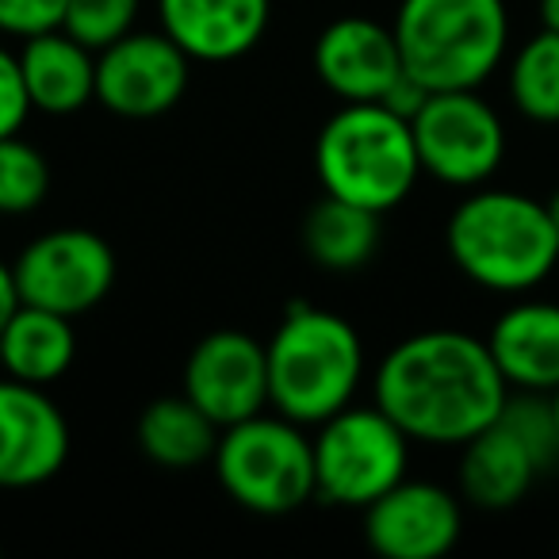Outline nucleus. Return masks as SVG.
Returning a JSON list of instances; mask_svg holds the SVG:
<instances>
[{
  "label": "nucleus",
  "mask_w": 559,
  "mask_h": 559,
  "mask_svg": "<svg viewBox=\"0 0 559 559\" xmlns=\"http://www.w3.org/2000/svg\"><path fill=\"white\" fill-rule=\"evenodd\" d=\"M322 192L368 207L376 215L399 207L421 177L411 119L380 100L342 104L314 142Z\"/></svg>",
  "instance_id": "obj_4"
},
{
  "label": "nucleus",
  "mask_w": 559,
  "mask_h": 559,
  "mask_svg": "<svg viewBox=\"0 0 559 559\" xmlns=\"http://www.w3.org/2000/svg\"><path fill=\"white\" fill-rule=\"evenodd\" d=\"M16 307H20L16 276H12V264L0 261V330H4V322L16 314Z\"/></svg>",
  "instance_id": "obj_28"
},
{
  "label": "nucleus",
  "mask_w": 559,
  "mask_h": 559,
  "mask_svg": "<svg viewBox=\"0 0 559 559\" xmlns=\"http://www.w3.org/2000/svg\"><path fill=\"white\" fill-rule=\"evenodd\" d=\"M73 357H78L73 319L47 311V307L20 304L0 330V368L12 380L50 388L70 372Z\"/></svg>",
  "instance_id": "obj_19"
},
{
  "label": "nucleus",
  "mask_w": 559,
  "mask_h": 559,
  "mask_svg": "<svg viewBox=\"0 0 559 559\" xmlns=\"http://www.w3.org/2000/svg\"><path fill=\"white\" fill-rule=\"evenodd\" d=\"M142 0H70L62 27L85 47L104 50L108 43L123 39L139 20Z\"/></svg>",
  "instance_id": "obj_24"
},
{
  "label": "nucleus",
  "mask_w": 559,
  "mask_h": 559,
  "mask_svg": "<svg viewBox=\"0 0 559 559\" xmlns=\"http://www.w3.org/2000/svg\"><path fill=\"white\" fill-rule=\"evenodd\" d=\"M50 192V165L20 134L0 139V215H27Z\"/></svg>",
  "instance_id": "obj_23"
},
{
  "label": "nucleus",
  "mask_w": 559,
  "mask_h": 559,
  "mask_svg": "<svg viewBox=\"0 0 559 559\" xmlns=\"http://www.w3.org/2000/svg\"><path fill=\"white\" fill-rule=\"evenodd\" d=\"M460 449H464V456H460V498L467 506H479V510H510L544 475V467L525 449V441L498 418Z\"/></svg>",
  "instance_id": "obj_18"
},
{
  "label": "nucleus",
  "mask_w": 559,
  "mask_h": 559,
  "mask_svg": "<svg viewBox=\"0 0 559 559\" xmlns=\"http://www.w3.org/2000/svg\"><path fill=\"white\" fill-rule=\"evenodd\" d=\"M180 391L218 429L253 418L269 406L264 345L253 334H241V330H215L188 353Z\"/></svg>",
  "instance_id": "obj_11"
},
{
  "label": "nucleus",
  "mask_w": 559,
  "mask_h": 559,
  "mask_svg": "<svg viewBox=\"0 0 559 559\" xmlns=\"http://www.w3.org/2000/svg\"><path fill=\"white\" fill-rule=\"evenodd\" d=\"M70 460V421L35 383L0 380V490H27L55 479Z\"/></svg>",
  "instance_id": "obj_13"
},
{
  "label": "nucleus",
  "mask_w": 559,
  "mask_h": 559,
  "mask_svg": "<svg viewBox=\"0 0 559 559\" xmlns=\"http://www.w3.org/2000/svg\"><path fill=\"white\" fill-rule=\"evenodd\" d=\"M314 73L342 104L383 100L403 73L395 32L368 16H342L314 43Z\"/></svg>",
  "instance_id": "obj_14"
},
{
  "label": "nucleus",
  "mask_w": 559,
  "mask_h": 559,
  "mask_svg": "<svg viewBox=\"0 0 559 559\" xmlns=\"http://www.w3.org/2000/svg\"><path fill=\"white\" fill-rule=\"evenodd\" d=\"M391 32L421 85L479 88L506 58L510 12L506 0H403Z\"/></svg>",
  "instance_id": "obj_5"
},
{
  "label": "nucleus",
  "mask_w": 559,
  "mask_h": 559,
  "mask_svg": "<svg viewBox=\"0 0 559 559\" xmlns=\"http://www.w3.org/2000/svg\"><path fill=\"white\" fill-rule=\"evenodd\" d=\"M429 93H433V88L429 85H421L418 78H414L411 70H403L399 73L395 81H391V88L388 93H383V108H391L395 111V116H403V119H414L421 111V104L429 100Z\"/></svg>",
  "instance_id": "obj_27"
},
{
  "label": "nucleus",
  "mask_w": 559,
  "mask_h": 559,
  "mask_svg": "<svg viewBox=\"0 0 559 559\" xmlns=\"http://www.w3.org/2000/svg\"><path fill=\"white\" fill-rule=\"evenodd\" d=\"M157 20L192 62H234L261 43L269 0H157Z\"/></svg>",
  "instance_id": "obj_15"
},
{
  "label": "nucleus",
  "mask_w": 559,
  "mask_h": 559,
  "mask_svg": "<svg viewBox=\"0 0 559 559\" xmlns=\"http://www.w3.org/2000/svg\"><path fill=\"white\" fill-rule=\"evenodd\" d=\"M551 411H556V426H559V388L551 391Z\"/></svg>",
  "instance_id": "obj_31"
},
{
  "label": "nucleus",
  "mask_w": 559,
  "mask_h": 559,
  "mask_svg": "<svg viewBox=\"0 0 559 559\" xmlns=\"http://www.w3.org/2000/svg\"><path fill=\"white\" fill-rule=\"evenodd\" d=\"M444 246L460 272L483 292L525 296L559 264V234L540 200L513 188H475L456 203Z\"/></svg>",
  "instance_id": "obj_2"
},
{
  "label": "nucleus",
  "mask_w": 559,
  "mask_h": 559,
  "mask_svg": "<svg viewBox=\"0 0 559 559\" xmlns=\"http://www.w3.org/2000/svg\"><path fill=\"white\" fill-rule=\"evenodd\" d=\"M32 111L35 108L24 85V70H20V50H9L0 43V139L24 131Z\"/></svg>",
  "instance_id": "obj_26"
},
{
  "label": "nucleus",
  "mask_w": 559,
  "mask_h": 559,
  "mask_svg": "<svg viewBox=\"0 0 559 559\" xmlns=\"http://www.w3.org/2000/svg\"><path fill=\"white\" fill-rule=\"evenodd\" d=\"M506 388L487 342L464 330H421L372 376V403L418 444L460 449L502 411Z\"/></svg>",
  "instance_id": "obj_1"
},
{
  "label": "nucleus",
  "mask_w": 559,
  "mask_h": 559,
  "mask_svg": "<svg viewBox=\"0 0 559 559\" xmlns=\"http://www.w3.org/2000/svg\"><path fill=\"white\" fill-rule=\"evenodd\" d=\"M20 70L35 111L73 116L96 100V50L66 27L39 32L20 47Z\"/></svg>",
  "instance_id": "obj_17"
},
{
  "label": "nucleus",
  "mask_w": 559,
  "mask_h": 559,
  "mask_svg": "<svg viewBox=\"0 0 559 559\" xmlns=\"http://www.w3.org/2000/svg\"><path fill=\"white\" fill-rule=\"evenodd\" d=\"M513 108L533 123H559V32H540L525 39L506 73Z\"/></svg>",
  "instance_id": "obj_22"
},
{
  "label": "nucleus",
  "mask_w": 559,
  "mask_h": 559,
  "mask_svg": "<svg viewBox=\"0 0 559 559\" xmlns=\"http://www.w3.org/2000/svg\"><path fill=\"white\" fill-rule=\"evenodd\" d=\"M487 349L510 391L551 395L559 388V304L521 299L506 307L490 326Z\"/></svg>",
  "instance_id": "obj_16"
},
{
  "label": "nucleus",
  "mask_w": 559,
  "mask_h": 559,
  "mask_svg": "<svg viewBox=\"0 0 559 559\" xmlns=\"http://www.w3.org/2000/svg\"><path fill=\"white\" fill-rule=\"evenodd\" d=\"M223 429L180 391V395H165L142 411L139 418V449L146 460L169 472H188L200 467L215 456V444Z\"/></svg>",
  "instance_id": "obj_20"
},
{
  "label": "nucleus",
  "mask_w": 559,
  "mask_h": 559,
  "mask_svg": "<svg viewBox=\"0 0 559 559\" xmlns=\"http://www.w3.org/2000/svg\"><path fill=\"white\" fill-rule=\"evenodd\" d=\"M544 207H548V218H551V226H556V234H559V188L548 195V200H544Z\"/></svg>",
  "instance_id": "obj_30"
},
{
  "label": "nucleus",
  "mask_w": 559,
  "mask_h": 559,
  "mask_svg": "<svg viewBox=\"0 0 559 559\" xmlns=\"http://www.w3.org/2000/svg\"><path fill=\"white\" fill-rule=\"evenodd\" d=\"M311 437L314 452V498L326 506L365 510L383 490L406 479L411 437L380 406H342L319 421Z\"/></svg>",
  "instance_id": "obj_7"
},
{
  "label": "nucleus",
  "mask_w": 559,
  "mask_h": 559,
  "mask_svg": "<svg viewBox=\"0 0 559 559\" xmlns=\"http://www.w3.org/2000/svg\"><path fill=\"white\" fill-rule=\"evenodd\" d=\"M464 533L460 495L441 483L399 479L365 506V540L383 559H441Z\"/></svg>",
  "instance_id": "obj_12"
},
{
  "label": "nucleus",
  "mask_w": 559,
  "mask_h": 559,
  "mask_svg": "<svg viewBox=\"0 0 559 559\" xmlns=\"http://www.w3.org/2000/svg\"><path fill=\"white\" fill-rule=\"evenodd\" d=\"M269 406L276 414L319 426L353 403L365 380V345L349 319L314 304H296L264 342Z\"/></svg>",
  "instance_id": "obj_3"
},
{
  "label": "nucleus",
  "mask_w": 559,
  "mask_h": 559,
  "mask_svg": "<svg viewBox=\"0 0 559 559\" xmlns=\"http://www.w3.org/2000/svg\"><path fill=\"white\" fill-rule=\"evenodd\" d=\"M307 426L284 414H253L218 433L215 475L249 513L284 518L314 498V452Z\"/></svg>",
  "instance_id": "obj_6"
},
{
  "label": "nucleus",
  "mask_w": 559,
  "mask_h": 559,
  "mask_svg": "<svg viewBox=\"0 0 559 559\" xmlns=\"http://www.w3.org/2000/svg\"><path fill=\"white\" fill-rule=\"evenodd\" d=\"M536 9H540V27H548V32H559V0H540Z\"/></svg>",
  "instance_id": "obj_29"
},
{
  "label": "nucleus",
  "mask_w": 559,
  "mask_h": 559,
  "mask_svg": "<svg viewBox=\"0 0 559 559\" xmlns=\"http://www.w3.org/2000/svg\"><path fill=\"white\" fill-rule=\"evenodd\" d=\"M192 58L165 32H127L96 50V100L123 119H154L188 93Z\"/></svg>",
  "instance_id": "obj_10"
},
{
  "label": "nucleus",
  "mask_w": 559,
  "mask_h": 559,
  "mask_svg": "<svg viewBox=\"0 0 559 559\" xmlns=\"http://www.w3.org/2000/svg\"><path fill=\"white\" fill-rule=\"evenodd\" d=\"M70 0H0V35L32 39L39 32H55L66 20Z\"/></svg>",
  "instance_id": "obj_25"
},
{
  "label": "nucleus",
  "mask_w": 559,
  "mask_h": 559,
  "mask_svg": "<svg viewBox=\"0 0 559 559\" xmlns=\"http://www.w3.org/2000/svg\"><path fill=\"white\" fill-rule=\"evenodd\" d=\"M304 249L330 272H353L380 249V215L337 195H322L304 223Z\"/></svg>",
  "instance_id": "obj_21"
},
{
  "label": "nucleus",
  "mask_w": 559,
  "mask_h": 559,
  "mask_svg": "<svg viewBox=\"0 0 559 559\" xmlns=\"http://www.w3.org/2000/svg\"><path fill=\"white\" fill-rule=\"evenodd\" d=\"M421 173L452 188H479L498 173L506 157V127L495 104L479 88H444L429 93L411 119Z\"/></svg>",
  "instance_id": "obj_8"
},
{
  "label": "nucleus",
  "mask_w": 559,
  "mask_h": 559,
  "mask_svg": "<svg viewBox=\"0 0 559 559\" xmlns=\"http://www.w3.org/2000/svg\"><path fill=\"white\" fill-rule=\"evenodd\" d=\"M12 276L20 304L78 319L108 299L116 284V253L96 230L62 226L27 241L12 261Z\"/></svg>",
  "instance_id": "obj_9"
}]
</instances>
